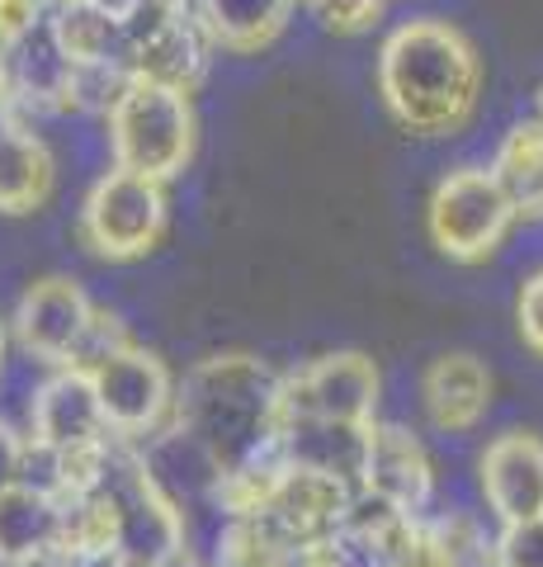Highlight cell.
<instances>
[{
  "label": "cell",
  "instance_id": "6da1fadb",
  "mask_svg": "<svg viewBox=\"0 0 543 567\" xmlns=\"http://www.w3.org/2000/svg\"><path fill=\"white\" fill-rule=\"evenodd\" d=\"M170 425L222 468V483L279 454L284 379L255 354H213L175 383Z\"/></svg>",
  "mask_w": 543,
  "mask_h": 567
},
{
  "label": "cell",
  "instance_id": "7a4b0ae2",
  "mask_svg": "<svg viewBox=\"0 0 543 567\" xmlns=\"http://www.w3.org/2000/svg\"><path fill=\"white\" fill-rule=\"evenodd\" d=\"M378 95L388 114L416 137H449L478 110L482 58L449 20L397 24L378 52Z\"/></svg>",
  "mask_w": 543,
  "mask_h": 567
},
{
  "label": "cell",
  "instance_id": "3957f363",
  "mask_svg": "<svg viewBox=\"0 0 543 567\" xmlns=\"http://www.w3.org/2000/svg\"><path fill=\"white\" fill-rule=\"evenodd\" d=\"M109 152L114 166L152 175V181H170L180 175L189 152H195V110H189V91L175 85H156L133 76L128 91L118 95L109 114Z\"/></svg>",
  "mask_w": 543,
  "mask_h": 567
},
{
  "label": "cell",
  "instance_id": "277c9868",
  "mask_svg": "<svg viewBox=\"0 0 543 567\" xmlns=\"http://www.w3.org/2000/svg\"><path fill=\"white\" fill-rule=\"evenodd\" d=\"M520 218L515 204L505 199V189L497 181L492 166H463L449 171L430 194V241L440 246L449 260L478 265L501 246V237L511 233V223Z\"/></svg>",
  "mask_w": 543,
  "mask_h": 567
},
{
  "label": "cell",
  "instance_id": "5b68a950",
  "mask_svg": "<svg viewBox=\"0 0 543 567\" xmlns=\"http://www.w3.org/2000/svg\"><path fill=\"white\" fill-rule=\"evenodd\" d=\"M161 233H166V194L161 181H152V175L114 166L85 194L81 237L91 251L109 260H137L161 241Z\"/></svg>",
  "mask_w": 543,
  "mask_h": 567
},
{
  "label": "cell",
  "instance_id": "8992f818",
  "mask_svg": "<svg viewBox=\"0 0 543 567\" xmlns=\"http://www.w3.org/2000/svg\"><path fill=\"white\" fill-rule=\"evenodd\" d=\"M85 374H91V383H95L104 421H109L114 435L147 440V435L161 431V425H170L175 383H170L166 364L156 360L152 350H137V346L124 341L109 354H100L95 364H85Z\"/></svg>",
  "mask_w": 543,
  "mask_h": 567
},
{
  "label": "cell",
  "instance_id": "52a82bcc",
  "mask_svg": "<svg viewBox=\"0 0 543 567\" xmlns=\"http://www.w3.org/2000/svg\"><path fill=\"white\" fill-rule=\"evenodd\" d=\"M95 322H100V308L85 298L81 284L66 275L29 284L20 308H14V336H20V346L52 369L81 364Z\"/></svg>",
  "mask_w": 543,
  "mask_h": 567
},
{
  "label": "cell",
  "instance_id": "ba28073f",
  "mask_svg": "<svg viewBox=\"0 0 543 567\" xmlns=\"http://www.w3.org/2000/svg\"><path fill=\"white\" fill-rule=\"evenodd\" d=\"M374 406H378V369L359 350L322 354L307 369H297L293 379H284V416L374 425Z\"/></svg>",
  "mask_w": 543,
  "mask_h": 567
},
{
  "label": "cell",
  "instance_id": "9c48e42d",
  "mask_svg": "<svg viewBox=\"0 0 543 567\" xmlns=\"http://www.w3.org/2000/svg\"><path fill=\"white\" fill-rule=\"evenodd\" d=\"M114 431L104 421V406L91 374L81 364H62L39 383V393L29 402V440H39L48 450L81 454L104 445Z\"/></svg>",
  "mask_w": 543,
  "mask_h": 567
},
{
  "label": "cell",
  "instance_id": "30bf717a",
  "mask_svg": "<svg viewBox=\"0 0 543 567\" xmlns=\"http://www.w3.org/2000/svg\"><path fill=\"white\" fill-rule=\"evenodd\" d=\"M482 496L501 525L543 516V440L530 431H505L482 454Z\"/></svg>",
  "mask_w": 543,
  "mask_h": 567
},
{
  "label": "cell",
  "instance_id": "8fae6325",
  "mask_svg": "<svg viewBox=\"0 0 543 567\" xmlns=\"http://www.w3.org/2000/svg\"><path fill=\"white\" fill-rule=\"evenodd\" d=\"M369 431L374 425L322 421V416H284V425H279V458L359 487L364 458H369Z\"/></svg>",
  "mask_w": 543,
  "mask_h": 567
},
{
  "label": "cell",
  "instance_id": "7c38bea8",
  "mask_svg": "<svg viewBox=\"0 0 543 567\" xmlns=\"http://www.w3.org/2000/svg\"><path fill=\"white\" fill-rule=\"evenodd\" d=\"M359 487L393 502L407 516H420L435 492V473H430V458L420 450V440L411 431H401V425H374Z\"/></svg>",
  "mask_w": 543,
  "mask_h": 567
},
{
  "label": "cell",
  "instance_id": "4fadbf2b",
  "mask_svg": "<svg viewBox=\"0 0 543 567\" xmlns=\"http://www.w3.org/2000/svg\"><path fill=\"white\" fill-rule=\"evenodd\" d=\"M66 544V502L29 483L0 492V567H33Z\"/></svg>",
  "mask_w": 543,
  "mask_h": 567
},
{
  "label": "cell",
  "instance_id": "5bb4252c",
  "mask_svg": "<svg viewBox=\"0 0 543 567\" xmlns=\"http://www.w3.org/2000/svg\"><path fill=\"white\" fill-rule=\"evenodd\" d=\"M420 398H426V412L440 431H472L492 406V374L478 354L453 350L426 369Z\"/></svg>",
  "mask_w": 543,
  "mask_h": 567
},
{
  "label": "cell",
  "instance_id": "9a60e30c",
  "mask_svg": "<svg viewBox=\"0 0 543 567\" xmlns=\"http://www.w3.org/2000/svg\"><path fill=\"white\" fill-rule=\"evenodd\" d=\"M76 62L66 58V48L52 33V20L33 29L29 39L10 43V100L14 110H66L72 95Z\"/></svg>",
  "mask_w": 543,
  "mask_h": 567
},
{
  "label": "cell",
  "instance_id": "2e32d148",
  "mask_svg": "<svg viewBox=\"0 0 543 567\" xmlns=\"http://www.w3.org/2000/svg\"><path fill=\"white\" fill-rule=\"evenodd\" d=\"M52 189V156L43 137L20 118L14 104H0V213H29Z\"/></svg>",
  "mask_w": 543,
  "mask_h": 567
},
{
  "label": "cell",
  "instance_id": "e0dca14e",
  "mask_svg": "<svg viewBox=\"0 0 543 567\" xmlns=\"http://www.w3.org/2000/svg\"><path fill=\"white\" fill-rule=\"evenodd\" d=\"M52 33L76 66H124L133 71V33L100 0L52 6Z\"/></svg>",
  "mask_w": 543,
  "mask_h": 567
},
{
  "label": "cell",
  "instance_id": "ac0fdd59",
  "mask_svg": "<svg viewBox=\"0 0 543 567\" xmlns=\"http://www.w3.org/2000/svg\"><path fill=\"white\" fill-rule=\"evenodd\" d=\"M208 39L227 52H260L289 24L293 0H195Z\"/></svg>",
  "mask_w": 543,
  "mask_h": 567
},
{
  "label": "cell",
  "instance_id": "d6986e66",
  "mask_svg": "<svg viewBox=\"0 0 543 567\" xmlns=\"http://www.w3.org/2000/svg\"><path fill=\"white\" fill-rule=\"evenodd\" d=\"M492 171L520 218H543V118H524L501 137Z\"/></svg>",
  "mask_w": 543,
  "mask_h": 567
},
{
  "label": "cell",
  "instance_id": "ffe728a7",
  "mask_svg": "<svg viewBox=\"0 0 543 567\" xmlns=\"http://www.w3.org/2000/svg\"><path fill=\"white\" fill-rule=\"evenodd\" d=\"M492 558H497V567H543V516L501 525Z\"/></svg>",
  "mask_w": 543,
  "mask_h": 567
},
{
  "label": "cell",
  "instance_id": "44dd1931",
  "mask_svg": "<svg viewBox=\"0 0 543 567\" xmlns=\"http://www.w3.org/2000/svg\"><path fill=\"white\" fill-rule=\"evenodd\" d=\"M307 6L326 29H336V33H359L383 14V0H307Z\"/></svg>",
  "mask_w": 543,
  "mask_h": 567
},
{
  "label": "cell",
  "instance_id": "7402d4cb",
  "mask_svg": "<svg viewBox=\"0 0 543 567\" xmlns=\"http://www.w3.org/2000/svg\"><path fill=\"white\" fill-rule=\"evenodd\" d=\"M48 6L52 0H0V43H20L33 29L48 24Z\"/></svg>",
  "mask_w": 543,
  "mask_h": 567
},
{
  "label": "cell",
  "instance_id": "603a6c76",
  "mask_svg": "<svg viewBox=\"0 0 543 567\" xmlns=\"http://www.w3.org/2000/svg\"><path fill=\"white\" fill-rule=\"evenodd\" d=\"M520 336L534 354H543V270L524 279L520 289Z\"/></svg>",
  "mask_w": 543,
  "mask_h": 567
},
{
  "label": "cell",
  "instance_id": "cb8c5ba5",
  "mask_svg": "<svg viewBox=\"0 0 543 567\" xmlns=\"http://www.w3.org/2000/svg\"><path fill=\"white\" fill-rule=\"evenodd\" d=\"M24 454H29V440L0 421V492H10L24 477Z\"/></svg>",
  "mask_w": 543,
  "mask_h": 567
},
{
  "label": "cell",
  "instance_id": "d4e9b609",
  "mask_svg": "<svg viewBox=\"0 0 543 567\" xmlns=\"http://www.w3.org/2000/svg\"><path fill=\"white\" fill-rule=\"evenodd\" d=\"M0 104H14L10 100V48L0 43Z\"/></svg>",
  "mask_w": 543,
  "mask_h": 567
},
{
  "label": "cell",
  "instance_id": "484cf974",
  "mask_svg": "<svg viewBox=\"0 0 543 567\" xmlns=\"http://www.w3.org/2000/svg\"><path fill=\"white\" fill-rule=\"evenodd\" d=\"M52 6H76V0H52Z\"/></svg>",
  "mask_w": 543,
  "mask_h": 567
},
{
  "label": "cell",
  "instance_id": "4316f807",
  "mask_svg": "<svg viewBox=\"0 0 543 567\" xmlns=\"http://www.w3.org/2000/svg\"><path fill=\"white\" fill-rule=\"evenodd\" d=\"M199 567H227V563H199Z\"/></svg>",
  "mask_w": 543,
  "mask_h": 567
},
{
  "label": "cell",
  "instance_id": "83f0119b",
  "mask_svg": "<svg viewBox=\"0 0 543 567\" xmlns=\"http://www.w3.org/2000/svg\"><path fill=\"white\" fill-rule=\"evenodd\" d=\"M118 567H137V563H118Z\"/></svg>",
  "mask_w": 543,
  "mask_h": 567
},
{
  "label": "cell",
  "instance_id": "f1b7e54d",
  "mask_svg": "<svg viewBox=\"0 0 543 567\" xmlns=\"http://www.w3.org/2000/svg\"><path fill=\"white\" fill-rule=\"evenodd\" d=\"M0 360H6V346H0Z\"/></svg>",
  "mask_w": 543,
  "mask_h": 567
},
{
  "label": "cell",
  "instance_id": "f546056e",
  "mask_svg": "<svg viewBox=\"0 0 543 567\" xmlns=\"http://www.w3.org/2000/svg\"><path fill=\"white\" fill-rule=\"evenodd\" d=\"M539 118H543V114H539Z\"/></svg>",
  "mask_w": 543,
  "mask_h": 567
}]
</instances>
